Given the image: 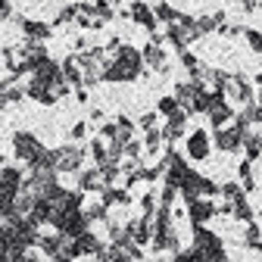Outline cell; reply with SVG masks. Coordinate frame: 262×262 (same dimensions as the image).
Returning <instances> with one entry per match:
<instances>
[{
	"mask_svg": "<svg viewBox=\"0 0 262 262\" xmlns=\"http://www.w3.org/2000/svg\"><path fill=\"white\" fill-rule=\"evenodd\" d=\"M88 119H91L94 125H100V122H103V110H100V106H94V110L88 113Z\"/></svg>",
	"mask_w": 262,
	"mask_h": 262,
	"instance_id": "cell-29",
	"label": "cell"
},
{
	"mask_svg": "<svg viewBox=\"0 0 262 262\" xmlns=\"http://www.w3.org/2000/svg\"><path fill=\"white\" fill-rule=\"evenodd\" d=\"M44 150H47V147H44L35 135H31V131H16V135H13V153H16V159H22V162H25L28 169L41 159V153H44Z\"/></svg>",
	"mask_w": 262,
	"mask_h": 262,
	"instance_id": "cell-1",
	"label": "cell"
},
{
	"mask_svg": "<svg viewBox=\"0 0 262 262\" xmlns=\"http://www.w3.org/2000/svg\"><path fill=\"white\" fill-rule=\"evenodd\" d=\"M56 153H59L56 172H59V175H66V172H81L84 156L91 153V147H81V144H75V147H56Z\"/></svg>",
	"mask_w": 262,
	"mask_h": 262,
	"instance_id": "cell-4",
	"label": "cell"
},
{
	"mask_svg": "<svg viewBox=\"0 0 262 262\" xmlns=\"http://www.w3.org/2000/svg\"><path fill=\"white\" fill-rule=\"evenodd\" d=\"M25 94H28L35 103H44V106H53V103L59 100V97H56L47 84H38V81H28V84H25Z\"/></svg>",
	"mask_w": 262,
	"mask_h": 262,
	"instance_id": "cell-9",
	"label": "cell"
},
{
	"mask_svg": "<svg viewBox=\"0 0 262 262\" xmlns=\"http://www.w3.org/2000/svg\"><path fill=\"white\" fill-rule=\"evenodd\" d=\"M237 144H241V128L219 131V147H222V150H237Z\"/></svg>",
	"mask_w": 262,
	"mask_h": 262,
	"instance_id": "cell-16",
	"label": "cell"
},
{
	"mask_svg": "<svg viewBox=\"0 0 262 262\" xmlns=\"http://www.w3.org/2000/svg\"><path fill=\"white\" fill-rule=\"evenodd\" d=\"M62 75H66V81H69L72 88H84V69L78 66V56L75 53L62 59Z\"/></svg>",
	"mask_w": 262,
	"mask_h": 262,
	"instance_id": "cell-8",
	"label": "cell"
},
{
	"mask_svg": "<svg viewBox=\"0 0 262 262\" xmlns=\"http://www.w3.org/2000/svg\"><path fill=\"white\" fill-rule=\"evenodd\" d=\"M159 113L162 116H175L178 113V97H162V100H159Z\"/></svg>",
	"mask_w": 262,
	"mask_h": 262,
	"instance_id": "cell-21",
	"label": "cell"
},
{
	"mask_svg": "<svg viewBox=\"0 0 262 262\" xmlns=\"http://www.w3.org/2000/svg\"><path fill=\"white\" fill-rule=\"evenodd\" d=\"M97 4H103V7H113V10H116V7H122V0H97Z\"/></svg>",
	"mask_w": 262,
	"mask_h": 262,
	"instance_id": "cell-32",
	"label": "cell"
},
{
	"mask_svg": "<svg viewBox=\"0 0 262 262\" xmlns=\"http://www.w3.org/2000/svg\"><path fill=\"white\" fill-rule=\"evenodd\" d=\"M66 244H69V237L66 234H41L38 237V250L47 256V259H56V256H62V250H66Z\"/></svg>",
	"mask_w": 262,
	"mask_h": 262,
	"instance_id": "cell-6",
	"label": "cell"
},
{
	"mask_svg": "<svg viewBox=\"0 0 262 262\" xmlns=\"http://www.w3.org/2000/svg\"><path fill=\"white\" fill-rule=\"evenodd\" d=\"M247 41H250V47H253V50H259V53H262V35H259V31H247Z\"/></svg>",
	"mask_w": 262,
	"mask_h": 262,
	"instance_id": "cell-27",
	"label": "cell"
},
{
	"mask_svg": "<svg viewBox=\"0 0 262 262\" xmlns=\"http://www.w3.org/2000/svg\"><path fill=\"white\" fill-rule=\"evenodd\" d=\"M100 253H106V244L97 241V234H91V231H84V234H78V237H69V244H66V250H62V256H69V259H78V256H100Z\"/></svg>",
	"mask_w": 262,
	"mask_h": 262,
	"instance_id": "cell-3",
	"label": "cell"
},
{
	"mask_svg": "<svg viewBox=\"0 0 262 262\" xmlns=\"http://www.w3.org/2000/svg\"><path fill=\"white\" fill-rule=\"evenodd\" d=\"M100 138H103V141H116V138H119V122L100 125Z\"/></svg>",
	"mask_w": 262,
	"mask_h": 262,
	"instance_id": "cell-22",
	"label": "cell"
},
{
	"mask_svg": "<svg viewBox=\"0 0 262 262\" xmlns=\"http://www.w3.org/2000/svg\"><path fill=\"white\" fill-rule=\"evenodd\" d=\"M156 119H159V116H156V113H144V116H141V122H138V125H141V128H144V131H150V128H156Z\"/></svg>",
	"mask_w": 262,
	"mask_h": 262,
	"instance_id": "cell-26",
	"label": "cell"
},
{
	"mask_svg": "<svg viewBox=\"0 0 262 262\" xmlns=\"http://www.w3.org/2000/svg\"><path fill=\"white\" fill-rule=\"evenodd\" d=\"M75 19H78V4H69V7H62L59 16L53 19V28H56V25H69V22H75Z\"/></svg>",
	"mask_w": 262,
	"mask_h": 262,
	"instance_id": "cell-20",
	"label": "cell"
},
{
	"mask_svg": "<svg viewBox=\"0 0 262 262\" xmlns=\"http://www.w3.org/2000/svg\"><path fill=\"white\" fill-rule=\"evenodd\" d=\"M228 116H231V110H228V106H215V110H212V125L228 122Z\"/></svg>",
	"mask_w": 262,
	"mask_h": 262,
	"instance_id": "cell-25",
	"label": "cell"
},
{
	"mask_svg": "<svg viewBox=\"0 0 262 262\" xmlns=\"http://www.w3.org/2000/svg\"><path fill=\"white\" fill-rule=\"evenodd\" d=\"M84 215H88L91 222H110V206H103V203H91V206H84Z\"/></svg>",
	"mask_w": 262,
	"mask_h": 262,
	"instance_id": "cell-18",
	"label": "cell"
},
{
	"mask_svg": "<svg viewBox=\"0 0 262 262\" xmlns=\"http://www.w3.org/2000/svg\"><path fill=\"white\" fill-rule=\"evenodd\" d=\"M13 16V7H10V0H0V19H10Z\"/></svg>",
	"mask_w": 262,
	"mask_h": 262,
	"instance_id": "cell-30",
	"label": "cell"
},
{
	"mask_svg": "<svg viewBox=\"0 0 262 262\" xmlns=\"http://www.w3.org/2000/svg\"><path fill=\"white\" fill-rule=\"evenodd\" d=\"M97 169H100V181L106 184V187H116V181H119V175H122V166H119V162H103V166H97Z\"/></svg>",
	"mask_w": 262,
	"mask_h": 262,
	"instance_id": "cell-15",
	"label": "cell"
},
{
	"mask_svg": "<svg viewBox=\"0 0 262 262\" xmlns=\"http://www.w3.org/2000/svg\"><path fill=\"white\" fill-rule=\"evenodd\" d=\"M141 209H144V219H153V209H156V196L153 193H147L141 200Z\"/></svg>",
	"mask_w": 262,
	"mask_h": 262,
	"instance_id": "cell-24",
	"label": "cell"
},
{
	"mask_svg": "<svg viewBox=\"0 0 262 262\" xmlns=\"http://www.w3.org/2000/svg\"><path fill=\"white\" fill-rule=\"evenodd\" d=\"M141 153H144V144L141 141H128L125 144V159H141Z\"/></svg>",
	"mask_w": 262,
	"mask_h": 262,
	"instance_id": "cell-23",
	"label": "cell"
},
{
	"mask_svg": "<svg viewBox=\"0 0 262 262\" xmlns=\"http://www.w3.org/2000/svg\"><path fill=\"white\" fill-rule=\"evenodd\" d=\"M53 228H56L59 234H66V237H78V234L91 231V219L84 215V209H62L56 215Z\"/></svg>",
	"mask_w": 262,
	"mask_h": 262,
	"instance_id": "cell-2",
	"label": "cell"
},
{
	"mask_svg": "<svg viewBox=\"0 0 262 262\" xmlns=\"http://www.w3.org/2000/svg\"><path fill=\"white\" fill-rule=\"evenodd\" d=\"M106 184L100 181V169H81L78 172V190H84V193H91V190H97V193H100Z\"/></svg>",
	"mask_w": 262,
	"mask_h": 262,
	"instance_id": "cell-10",
	"label": "cell"
},
{
	"mask_svg": "<svg viewBox=\"0 0 262 262\" xmlns=\"http://www.w3.org/2000/svg\"><path fill=\"white\" fill-rule=\"evenodd\" d=\"M16 25L22 28V35L25 38H31V41H50L53 38V25H47V22H41V19H16Z\"/></svg>",
	"mask_w": 262,
	"mask_h": 262,
	"instance_id": "cell-5",
	"label": "cell"
},
{
	"mask_svg": "<svg viewBox=\"0 0 262 262\" xmlns=\"http://www.w3.org/2000/svg\"><path fill=\"white\" fill-rule=\"evenodd\" d=\"M144 66H150V69H159V72H166V50H162V44H147L144 50Z\"/></svg>",
	"mask_w": 262,
	"mask_h": 262,
	"instance_id": "cell-11",
	"label": "cell"
},
{
	"mask_svg": "<svg viewBox=\"0 0 262 262\" xmlns=\"http://www.w3.org/2000/svg\"><path fill=\"white\" fill-rule=\"evenodd\" d=\"M212 212H215L212 203H206V200H190V219H193V225H203Z\"/></svg>",
	"mask_w": 262,
	"mask_h": 262,
	"instance_id": "cell-13",
	"label": "cell"
},
{
	"mask_svg": "<svg viewBox=\"0 0 262 262\" xmlns=\"http://www.w3.org/2000/svg\"><path fill=\"white\" fill-rule=\"evenodd\" d=\"M75 100H78V103H88V100H91L88 88H75Z\"/></svg>",
	"mask_w": 262,
	"mask_h": 262,
	"instance_id": "cell-31",
	"label": "cell"
},
{
	"mask_svg": "<svg viewBox=\"0 0 262 262\" xmlns=\"http://www.w3.org/2000/svg\"><path fill=\"white\" fill-rule=\"evenodd\" d=\"M91 156H94V166H103V162H110V147L100 141H91Z\"/></svg>",
	"mask_w": 262,
	"mask_h": 262,
	"instance_id": "cell-17",
	"label": "cell"
},
{
	"mask_svg": "<svg viewBox=\"0 0 262 262\" xmlns=\"http://www.w3.org/2000/svg\"><path fill=\"white\" fill-rule=\"evenodd\" d=\"M241 4H244V7L250 10V7H256V0H241Z\"/></svg>",
	"mask_w": 262,
	"mask_h": 262,
	"instance_id": "cell-34",
	"label": "cell"
},
{
	"mask_svg": "<svg viewBox=\"0 0 262 262\" xmlns=\"http://www.w3.org/2000/svg\"><path fill=\"white\" fill-rule=\"evenodd\" d=\"M135 244H138V247L153 244V225H150V219H144V215L135 222Z\"/></svg>",
	"mask_w": 262,
	"mask_h": 262,
	"instance_id": "cell-12",
	"label": "cell"
},
{
	"mask_svg": "<svg viewBox=\"0 0 262 262\" xmlns=\"http://www.w3.org/2000/svg\"><path fill=\"white\" fill-rule=\"evenodd\" d=\"M50 262H72L69 256H56V259H50Z\"/></svg>",
	"mask_w": 262,
	"mask_h": 262,
	"instance_id": "cell-33",
	"label": "cell"
},
{
	"mask_svg": "<svg viewBox=\"0 0 262 262\" xmlns=\"http://www.w3.org/2000/svg\"><path fill=\"white\" fill-rule=\"evenodd\" d=\"M84 135H88V125H84V122H75V125H72V141H81Z\"/></svg>",
	"mask_w": 262,
	"mask_h": 262,
	"instance_id": "cell-28",
	"label": "cell"
},
{
	"mask_svg": "<svg viewBox=\"0 0 262 262\" xmlns=\"http://www.w3.org/2000/svg\"><path fill=\"white\" fill-rule=\"evenodd\" d=\"M187 153H190L193 159H203V156L209 153V144H206V135H203V131L190 135V141H187Z\"/></svg>",
	"mask_w": 262,
	"mask_h": 262,
	"instance_id": "cell-14",
	"label": "cell"
},
{
	"mask_svg": "<svg viewBox=\"0 0 262 262\" xmlns=\"http://www.w3.org/2000/svg\"><path fill=\"white\" fill-rule=\"evenodd\" d=\"M153 13H156V19H159V22H166V25L178 22V16H181V13H178V10H172L169 4H156V10H153Z\"/></svg>",
	"mask_w": 262,
	"mask_h": 262,
	"instance_id": "cell-19",
	"label": "cell"
},
{
	"mask_svg": "<svg viewBox=\"0 0 262 262\" xmlns=\"http://www.w3.org/2000/svg\"><path fill=\"white\" fill-rule=\"evenodd\" d=\"M131 19H135L138 25H144L147 31H150V35H156V13L144 4V0H135V4H131Z\"/></svg>",
	"mask_w": 262,
	"mask_h": 262,
	"instance_id": "cell-7",
	"label": "cell"
}]
</instances>
